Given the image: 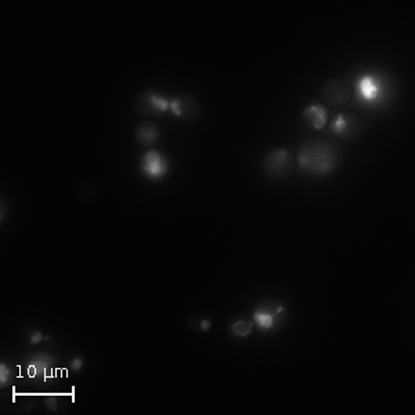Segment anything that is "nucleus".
<instances>
[{"mask_svg":"<svg viewBox=\"0 0 415 415\" xmlns=\"http://www.w3.org/2000/svg\"><path fill=\"white\" fill-rule=\"evenodd\" d=\"M338 161L336 147L325 139L305 142L298 153V166L302 172L324 176L332 172Z\"/></svg>","mask_w":415,"mask_h":415,"instance_id":"1","label":"nucleus"},{"mask_svg":"<svg viewBox=\"0 0 415 415\" xmlns=\"http://www.w3.org/2000/svg\"><path fill=\"white\" fill-rule=\"evenodd\" d=\"M264 175L275 182L285 180L291 176L297 166L295 156L285 149H274L268 151L261 162Z\"/></svg>","mask_w":415,"mask_h":415,"instance_id":"2","label":"nucleus"},{"mask_svg":"<svg viewBox=\"0 0 415 415\" xmlns=\"http://www.w3.org/2000/svg\"><path fill=\"white\" fill-rule=\"evenodd\" d=\"M363 118L353 111L338 114L329 123V130L341 140H355L363 132Z\"/></svg>","mask_w":415,"mask_h":415,"instance_id":"3","label":"nucleus"},{"mask_svg":"<svg viewBox=\"0 0 415 415\" xmlns=\"http://www.w3.org/2000/svg\"><path fill=\"white\" fill-rule=\"evenodd\" d=\"M285 306L274 299H267L263 304H260L254 311L252 321L257 324L261 331H271L273 328H277L280 322L284 321L285 315Z\"/></svg>","mask_w":415,"mask_h":415,"instance_id":"4","label":"nucleus"},{"mask_svg":"<svg viewBox=\"0 0 415 415\" xmlns=\"http://www.w3.org/2000/svg\"><path fill=\"white\" fill-rule=\"evenodd\" d=\"M169 105L170 102L166 99V96L156 90H144L139 93L133 103L135 109L146 118H156L163 115L169 109Z\"/></svg>","mask_w":415,"mask_h":415,"instance_id":"5","label":"nucleus"},{"mask_svg":"<svg viewBox=\"0 0 415 415\" xmlns=\"http://www.w3.org/2000/svg\"><path fill=\"white\" fill-rule=\"evenodd\" d=\"M322 99L332 108H338L352 99L351 85L341 78H331L322 86Z\"/></svg>","mask_w":415,"mask_h":415,"instance_id":"6","label":"nucleus"},{"mask_svg":"<svg viewBox=\"0 0 415 415\" xmlns=\"http://www.w3.org/2000/svg\"><path fill=\"white\" fill-rule=\"evenodd\" d=\"M140 169L143 175L151 180L163 179L169 170V161L158 150H149L140 159Z\"/></svg>","mask_w":415,"mask_h":415,"instance_id":"7","label":"nucleus"},{"mask_svg":"<svg viewBox=\"0 0 415 415\" xmlns=\"http://www.w3.org/2000/svg\"><path fill=\"white\" fill-rule=\"evenodd\" d=\"M169 109L184 121H196L200 118L203 107L196 96L190 93H182L170 100Z\"/></svg>","mask_w":415,"mask_h":415,"instance_id":"8","label":"nucleus"},{"mask_svg":"<svg viewBox=\"0 0 415 415\" xmlns=\"http://www.w3.org/2000/svg\"><path fill=\"white\" fill-rule=\"evenodd\" d=\"M356 95L362 103H378L383 95L382 82L375 75L364 74L356 83Z\"/></svg>","mask_w":415,"mask_h":415,"instance_id":"9","label":"nucleus"},{"mask_svg":"<svg viewBox=\"0 0 415 415\" xmlns=\"http://www.w3.org/2000/svg\"><path fill=\"white\" fill-rule=\"evenodd\" d=\"M135 137L142 147L151 149L161 139V129L153 121H143L136 126Z\"/></svg>","mask_w":415,"mask_h":415,"instance_id":"10","label":"nucleus"},{"mask_svg":"<svg viewBox=\"0 0 415 415\" xmlns=\"http://www.w3.org/2000/svg\"><path fill=\"white\" fill-rule=\"evenodd\" d=\"M302 118L305 125L314 130H321L328 122V111L321 104H311L304 109Z\"/></svg>","mask_w":415,"mask_h":415,"instance_id":"11","label":"nucleus"},{"mask_svg":"<svg viewBox=\"0 0 415 415\" xmlns=\"http://www.w3.org/2000/svg\"><path fill=\"white\" fill-rule=\"evenodd\" d=\"M57 359L52 356V355H48V353H42L39 352L36 356L32 358L31 363H29V372L32 371V375H43L49 368L52 363H55Z\"/></svg>","mask_w":415,"mask_h":415,"instance_id":"12","label":"nucleus"},{"mask_svg":"<svg viewBox=\"0 0 415 415\" xmlns=\"http://www.w3.org/2000/svg\"><path fill=\"white\" fill-rule=\"evenodd\" d=\"M254 321L252 320H248V318H238L236 320L231 327H230V331L233 334V336L236 338H247L252 334L254 331Z\"/></svg>","mask_w":415,"mask_h":415,"instance_id":"13","label":"nucleus"},{"mask_svg":"<svg viewBox=\"0 0 415 415\" xmlns=\"http://www.w3.org/2000/svg\"><path fill=\"white\" fill-rule=\"evenodd\" d=\"M187 327L193 332H208L212 328V320L204 314H194L189 318Z\"/></svg>","mask_w":415,"mask_h":415,"instance_id":"14","label":"nucleus"},{"mask_svg":"<svg viewBox=\"0 0 415 415\" xmlns=\"http://www.w3.org/2000/svg\"><path fill=\"white\" fill-rule=\"evenodd\" d=\"M14 381V371L13 368L4 362L0 364V388L4 389L8 385H11Z\"/></svg>","mask_w":415,"mask_h":415,"instance_id":"15","label":"nucleus"},{"mask_svg":"<svg viewBox=\"0 0 415 415\" xmlns=\"http://www.w3.org/2000/svg\"><path fill=\"white\" fill-rule=\"evenodd\" d=\"M65 362L68 364L69 369H71V371H75V372L81 371V369L83 368V364H85L83 363V359H82L76 352H74V351H71V352L67 355Z\"/></svg>","mask_w":415,"mask_h":415,"instance_id":"16","label":"nucleus"},{"mask_svg":"<svg viewBox=\"0 0 415 415\" xmlns=\"http://www.w3.org/2000/svg\"><path fill=\"white\" fill-rule=\"evenodd\" d=\"M46 339H49V338H46L42 334V331H39V329H31L28 332V335H25V343L29 345V346H36V345L42 343L43 341H46Z\"/></svg>","mask_w":415,"mask_h":415,"instance_id":"17","label":"nucleus"},{"mask_svg":"<svg viewBox=\"0 0 415 415\" xmlns=\"http://www.w3.org/2000/svg\"><path fill=\"white\" fill-rule=\"evenodd\" d=\"M45 406H46L49 410L55 411V410L60 407V400H58L57 396H48V397L45 399Z\"/></svg>","mask_w":415,"mask_h":415,"instance_id":"18","label":"nucleus"}]
</instances>
